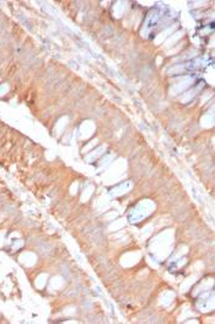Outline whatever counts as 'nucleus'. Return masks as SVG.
Wrapping results in <instances>:
<instances>
[{
  "mask_svg": "<svg viewBox=\"0 0 215 324\" xmlns=\"http://www.w3.org/2000/svg\"><path fill=\"white\" fill-rule=\"evenodd\" d=\"M149 205H151V202H150V201H143V202L140 203L137 208L134 210V213H133V217H132V220H133V221L141 220V218H144L145 216L150 215V213H151V210H153L154 207H150V208H148V206H149Z\"/></svg>",
  "mask_w": 215,
  "mask_h": 324,
  "instance_id": "f257e3e1",
  "label": "nucleus"
},
{
  "mask_svg": "<svg viewBox=\"0 0 215 324\" xmlns=\"http://www.w3.org/2000/svg\"><path fill=\"white\" fill-rule=\"evenodd\" d=\"M95 131V124L92 122H84L80 127V137L81 138H89Z\"/></svg>",
  "mask_w": 215,
  "mask_h": 324,
  "instance_id": "f03ea898",
  "label": "nucleus"
},
{
  "mask_svg": "<svg viewBox=\"0 0 215 324\" xmlns=\"http://www.w3.org/2000/svg\"><path fill=\"white\" fill-rule=\"evenodd\" d=\"M192 81H193L192 78H187V79H183V80L181 81V83H178V84H175V85L171 88V94H172V95L179 94L181 91L186 90V89L191 85V83H192Z\"/></svg>",
  "mask_w": 215,
  "mask_h": 324,
  "instance_id": "7ed1b4c3",
  "label": "nucleus"
},
{
  "mask_svg": "<svg viewBox=\"0 0 215 324\" xmlns=\"http://www.w3.org/2000/svg\"><path fill=\"white\" fill-rule=\"evenodd\" d=\"M140 259V253H128L122 258V264L124 266H132Z\"/></svg>",
  "mask_w": 215,
  "mask_h": 324,
  "instance_id": "20e7f679",
  "label": "nucleus"
},
{
  "mask_svg": "<svg viewBox=\"0 0 215 324\" xmlns=\"http://www.w3.org/2000/svg\"><path fill=\"white\" fill-rule=\"evenodd\" d=\"M20 260L21 263H23L25 265L30 266V265H33L35 261H36V255L33 253H23L21 256H20Z\"/></svg>",
  "mask_w": 215,
  "mask_h": 324,
  "instance_id": "39448f33",
  "label": "nucleus"
},
{
  "mask_svg": "<svg viewBox=\"0 0 215 324\" xmlns=\"http://www.w3.org/2000/svg\"><path fill=\"white\" fill-rule=\"evenodd\" d=\"M105 150H106V147H105V145L98 147L97 149H95L92 153H89V155L86 157V162H92V160L97 159L98 157H101V155L103 154V152H105Z\"/></svg>",
  "mask_w": 215,
  "mask_h": 324,
  "instance_id": "423d86ee",
  "label": "nucleus"
},
{
  "mask_svg": "<svg viewBox=\"0 0 215 324\" xmlns=\"http://www.w3.org/2000/svg\"><path fill=\"white\" fill-rule=\"evenodd\" d=\"M130 187H132V185H130L129 182L122 184V185H119L118 187H116V189L112 191V195H113V196H119V195H123V194L128 192V190H129Z\"/></svg>",
  "mask_w": 215,
  "mask_h": 324,
  "instance_id": "0eeeda50",
  "label": "nucleus"
},
{
  "mask_svg": "<svg viewBox=\"0 0 215 324\" xmlns=\"http://www.w3.org/2000/svg\"><path fill=\"white\" fill-rule=\"evenodd\" d=\"M173 293L172 292H165L162 296H161V298H160V303L164 304V306H169V304L171 303V301L173 300Z\"/></svg>",
  "mask_w": 215,
  "mask_h": 324,
  "instance_id": "6e6552de",
  "label": "nucleus"
},
{
  "mask_svg": "<svg viewBox=\"0 0 215 324\" xmlns=\"http://www.w3.org/2000/svg\"><path fill=\"white\" fill-rule=\"evenodd\" d=\"M202 123H203V126H205V127L213 126V123H214V116H213V114H207V115L203 117Z\"/></svg>",
  "mask_w": 215,
  "mask_h": 324,
  "instance_id": "1a4fd4ad",
  "label": "nucleus"
},
{
  "mask_svg": "<svg viewBox=\"0 0 215 324\" xmlns=\"http://www.w3.org/2000/svg\"><path fill=\"white\" fill-rule=\"evenodd\" d=\"M173 30H175V26H172V27H170V28L165 30V31H164L162 33H160V35H159V37H156V40H155V42H156V43H160V42H162V41L165 40V38H166V37H167V36H169V35H170V33H171V32L173 31Z\"/></svg>",
  "mask_w": 215,
  "mask_h": 324,
  "instance_id": "9d476101",
  "label": "nucleus"
},
{
  "mask_svg": "<svg viewBox=\"0 0 215 324\" xmlns=\"http://www.w3.org/2000/svg\"><path fill=\"white\" fill-rule=\"evenodd\" d=\"M92 191H94V186H92V185H90L89 187H86L85 191H84V194H82V196H81V201L85 202L86 200H89L90 196L92 195Z\"/></svg>",
  "mask_w": 215,
  "mask_h": 324,
  "instance_id": "9b49d317",
  "label": "nucleus"
},
{
  "mask_svg": "<svg viewBox=\"0 0 215 324\" xmlns=\"http://www.w3.org/2000/svg\"><path fill=\"white\" fill-rule=\"evenodd\" d=\"M181 36H182V32H181V31H179V32H176V33H173V36H172V37H170L169 40L166 41V47L172 46L177 40H179V38H181Z\"/></svg>",
  "mask_w": 215,
  "mask_h": 324,
  "instance_id": "f8f14e48",
  "label": "nucleus"
},
{
  "mask_svg": "<svg viewBox=\"0 0 215 324\" xmlns=\"http://www.w3.org/2000/svg\"><path fill=\"white\" fill-rule=\"evenodd\" d=\"M194 280H197V276H192V277H189L188 280H186V282L182 285V287H181V291H182V292H186V290H188V288L191 287V285L194 282Z\"/></svg>",
  "mask_w": 215,
  "mask_h": 324,
  "instance_id": "ddd939ff",
  "label": "nucleus"
},
{
  "mask_svg": "<svg viewBox=\"0 0 215 324\" xmlns=\"http://www.w3.org/2000/svg\"><path fill=\"white\" fill-rule=\"evenodd\" d=\"M113 11H115V15L119 18V16H122V14H123V11H124V6H123V4L122 3H118L115 5V9H113Z\"/></svg>",
  "mask_w": 215,
  "mask_h": 324,
  "instance_id": "4468645a",
  "label": "nucleus"
},
{
  "mask_svg": "<svg viewBox=\"0 0 215 324\" xmlns=\"http://www.w3.org/2000/svg\"><path fill=\"white\" fill-rule=\"evenodd\" d=\"M61 285H63V280H61V277H54V279L51 281V286H52L53 288H59Z\"/></svg>",
  "mask_w": 215,
  "mask_h": 324,
  "instance_id": "2eb2a0df",
  "label": "nucleus"
},
{
  "mask_svg": "<svg viewBox=\"0 0 215 324\" xmlns=\"http://www.w3.org/2000/svg\"><path fill=\"white\" fill-rule=\"evenodd\" d=\"M46 280H47V276L43 274V275H41L38 279H37V282H36V285H37V287H39V288H42L44 285H46Z\"/></svg>",
  "mask_w": 215,
  "mask_h": 324,
  "instance_id": "dca6fc26",
  "label": "nucleus"
},
{
  "mask_svg": "<svg viewBox=\"0 0 215 324\" xmlns=\"http://www.w3.org/2000/svg\"><path fill=\"white\" fill-rule=\"evenodd\" d=\"M66 122H68V119H66V117H63V119H61V120L58 122V127H57V131H58V133L63 131V128L66 126Z\"/></svg>",
  "mask_w": 215,
  "mask_h": 324,
  "instance_id": "f3484780",
  "label": "nucleus"
},
{
  "mask_svg": "<svg viewBox=\"0 0 215 324\" xmlns=\"http://www.w3.org/2000/svg\"><path fill=\"white\" fill-rule=\"evenodd\" d=\"M124 224H125V223H124V221H123V220H120V221H117V222L112 223V224L110 225V229H111V230H115V229H117V228L123 227Z\"/></svg>",
  "mask_w": 215,
  "mask_h": 324,
  "instance_id": "a211bd4d",
  "label": "nucleus"
},
{
  "mask_svg": "<svg viewBox=\"0 0 215 324\" xmlns=\"http://www.w3.org/2000/svg\"><path fill=\"white\" fill-rule=\"evenodd\" d=\"M97 142H98L97 139H94V141H92V142L90 143V144H87V145H86V147H85V148H84V152H86V150H87V149H90V148H92V147H94V145H95V144H96V143H97Z\"/></svg>",
  "mask_w": 215,
  "mask_h": 324,
  "instance_id": "6ab92c4d",
  "label": "nucleus"
},
{
  "mask_svg": "<svg viewBox=\"0 0 215 324\" xmlns=\"http://www.w3.org/2000/svg\"><path fill=\"white\" fill-rule=\"evenodd\" d=\"M7 89H9V88H7V85H1V86H0V96H1V95H4V94L7 91Z\"/></svg>",
  "mask_w": 215,
  "mask_h": 324,
  "instance_id": "aec40b11",
  "label": "nucleus"
}]
</instances>
